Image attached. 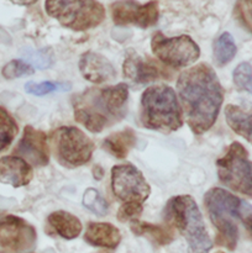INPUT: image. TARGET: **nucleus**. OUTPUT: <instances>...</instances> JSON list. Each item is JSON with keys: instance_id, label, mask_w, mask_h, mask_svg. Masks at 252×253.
Returning a JSON list of instances; mask_svg holds the SVG:
<instances>
[{"instance_id": "nucleus-1", "label": "nucleus", "mask_w": 252, "mask_h": 253, "mask_svg": "<svg viewBox=\"0 0 252 253\" xmlns=\"http://www.w3.org/2000/svg\"><path fill=\"white\" fill-rule=\"evenodd\" d=\"M177 90L190 130L195 135L210 130L224 101V90L214 69L207 63L188 68L178 78Z\"/></svg>"}, {"instance_id": "nucleus-2", "label": "nucleus", "mask_w": 252, "mask_h": 253, "mask_svg": "<svg viewBox=\"0 0 252 253\" xmlns=\"http://www.w3.org/2000/svg\"><path fill=\"white\" fill-rule=\"evenodd\" d=\"M127 100L128 86L124 83L88 88L73 96L74 119L90 132H101L125 118Z\"/></svg>"}, {"instance_id": "nucleus-3", "label": "nucleus", "mask_w": 252, "mask_h": 253, "mask_svg": "<svg viewBox=\"0 0 252 253\" xmlns=\"http://www.w3.org/2000/svg\"><path fill=\"white\" fill-rule=\"evenodd\" d=\"M210 221L217 230V244L234 251L239 240L237 222L252 237V207L221 188L208 190L204 197Z\"/></svg>"}, {"instance_id": "nucleus-4", "label": "nucleus", "mask_w": 252, "mask_h": 253, "mask_svg": "<svg viewBox=\"0 0 252 253\" xmlns=\"http://www.w3.org/2000/svg\"><path fill=\"white\" fill-rule=\"evenodd\" d=\"M140 123L148 130L169 133L182 127L183 119L175 91L168 85H153L141 96Z\"/></svg>"}, {"instance_id": "nucleus-5", "label": "nucleus", "mask_w": 252, "mask_h": 253, "mask_svg": "<svg viewBox=\"0 0 252 253\" xmlns=\"http://www.w3.org/2000/svg\"><path fill=\"white\" fill-rule=\"evenodd\" d=\"M166 219L172 222L188 244V253H208L212 242L202 212L190 195H178L168 200Z\"/></svg>"}, {"instance_id": "nucleus-6", "label": "nucleus", "mask_w": 252, "mask_h": 253, "mask_svg": "<svg viewBox=\"0 0 252 253\" xmlns=\"http://www.w3.org/2000/svg\"><path fill=\"white\" fill-rule=\"evenodd\" d=\"M46 12L62 26L73 31H85L103 22L104 6L96 0H46Z\"/></svg>"}, {"instance_id": "nucleus-7", "label": "nucleus", "mask_w": 252, "mask_h": 253, "mask_svg": "<svg viewBox=\"0 0 252 253\" xmlns=\"http://www.w3.org/2000/svg\"><path fill=\"white\" fill-rule=\"evenodd\" d=\"M219 180L239 194L252 199V161L240 142H232L226 153L216 161Z\"/></svg>"}, {"instance_id": "nucleus-8", "label": "nucleus", "mask_w": 252, "mask_h": 253, "mask_svg": "<svg viewBox=\"0 0 252 253\" xmlns=\"http://www.w3.org/2000/svg\"><path fill=\"white\" fill-rule=\"evenodd\" d=\"M54 153L61 166L76 168L90 161L94 152V143L78 127L62 126L53 133Z\"/></svg>"}, {"instance_id": "nucleus-9", "label": "nucleus", "mask_w": 252, "mask_h": 253, "mask_svg": "<svg viewBox=\"0 0 252 253\" xmlns=\"http://www.w3.org/2000/svg\"><path fill=\"white\" fill-rule=\"evenodd\" d=\"M151 48L163 64L172 68L190 66L200 56L199 46L187 35L166 37L162 32H156L151 40Z\"/></svg>"}, {"instance_id": "nucleus-10", "label": "nucleus", "mask_w": 252, "mask_h": 253, "mask_svg": "<svg viewBox=\"0 0 252 253\" xmlns=\"http://www.w3.org/2000/svg\"><path fill=\"white\" fill-rule=\"evenodd\" d=\"M111 189L123 205H142L151 194V188L142 173L132 165L114 166Z\"/></svg>"}, {"instance_id": "nucleus-11", "label": "nucleus", "mask_w": 252, "mask_h": 253, "mask_svg": "<svg viewBox=\"0 0 252 253\" xmlns=\"http://www.w3.org/2000/svg\"><path fill=\"white\" fill-rule=\"evenodd\" d=\"M37 235L34 226L15 215L0 211V253H22L32 250Z\"/></svg>"}, {"instance_id": "nucleus-12", "label": "nucleus", "mask_w": 252, "mask_h": 253, "mask_svg": "<svg viewBox=\"0 0 252 253\" xmlns=\"http://www.w3.org/2000/svg\"><path fill=\"white\" fill-rule=\"evenodd\" d=\"M158 15V5L156 1L141 5L132 0H123L111 5V17L119 26L135 25L141 29H147L156 25Z\"/></svg>"}, {"instance_id": "nucleus-13", "label": "nucleus", "mask_w": 252, "mask_h": 253, "mask_svg": "<svg viewBox=\"0 0 252 253\" xmlns=\"http://www.w3.org/2000/svg\"><path fill=\"white\" fill-rule=\"evenodd\" d=\"M15 153L35 167H44L49 162V152L47 146V137L42 131L32 126H26Z\"/></svg>"}, {"instance_id": "nucleus-14", "label": "nucleus", "mask_w": 252, "mask_h": 253, "mask_svg": "<svg viewBox=\"0 0 252 253\" xmlns=\"http://www.w3.org/2000/svg\"><path fill=\"white\" fill-rule=\"evenodd\" d=\"M124 76L136 84H147L165 77L166 72L156 62L142 57L130 49L126 53L123 66Z\"/></svg>"}, {"instance_id": "nucleus-15", "label": "nucleus", "mask_w": 252, "mask_h": 253, "mask_svg": "<svg viewBox=\"0 0 252 253\" xmlns=\"http://www.w3.org/2000/svg\"><path fill=\"white\" fill-rule=\"evenodd\" d=\"M79 71L84 79L94 84L108 83L115 79L116 72L113 64L101 54L86 52L79 59Z\"/></svg>"}, {"instance_id": "nucleus-16", "label": "nucleus", "mask_w": 252, "mask_h": 253, "mask_svg": "<svg viewBox=\"0 0 252 253\" xmlns=\"http://www.w3.org/2000/svg\"><path fill=\"white\" fill-rule=\"evenodd\" d=\"M32 168L20 157L5 156L0 158V182L14 188L27 185L32 179Z\"/></svg>"}, {"instance_id": "nucleus-17", "label": "nucleus", "mask_w": 252, "mask_h": 253, "mask_svg": "<svg viewBox=\"0 0 252 253\" xmlns=\"http://www.w3.org/2000/svg\"><path fill=\"white\" fill-rule=\"evenodd\" d=\"M84 240L91 246L114 250L120 244L121 234L119 229L109 222H89Z\"/></svg>"}, {"instance_id": "nucleus-18", "label": "nucleus", "mask_w": 252, "mask_h": 253, "mask_svg": "<svg viewBox=\"0 0 252 253\" xmlns=\"http://www.w3.org/2000/svg\"><path fill=\"white\" fill-rule=\"evenodd\" d=\"M49 227L57 235L66 240H73L79 236L82 231V222L78 217L72 215L71 212L58 210L49 214L47 219Z\"/></svg>"}, {"instance_id": "nucleus-19", "label": "nucleus", "mask_w": 252, "mask_h": 253, "mask_svg": "<svg viewBox=\"0 0 252 253\" xmlns=\"http://www.w3.org/2000/svg\"><path fill=\"white\" fill-rule=\"evenodd\" d=\"M225 119L232 131L252 145V111H245L236 105L225 108Z\"/></svg>"}, {"instance_id": "nucleus-20", "label": "nucleus", "mask_w": 252, "mask_h": 253, "mask_svg": "<svg viewBox=\"0 0 252 253\" xmlns=\"http://www.w3.org/2000/svg\"><path fill=\"white\" fill-rule=\"evenodd\" d=\"M136 145V133L132 128H125L123 131L113 133L103 142L104 150L116 158H125L131 148Z\"/></svg>"}, {"instance_id": "nucleus-21", "label": "nucleus", "mask_w": 252, "mask_h": 253, "mask_svg": "<svg viewBox=\"0 0 252 253\" xmlns=\"http://www.w3.org/2000/svg\"><path fill=\"white\" fill-rule=\"evenodd\" d=\"M131 231L136 236L147 237L150 241H152L156 245H160V246L170 244L173 239H174L172 230L168 229V227L160 226V225H152L148 224V222L138 221V220L131 221Z\"/></svg>"}, {"instance_id": "nucleus-22", "label": "nucleus", "mask_w": 252, "mask_h": 253, "mask_svg": "<svg viewBox=\"0 0 252 253\" xmlns=\"http://www.w3.org/2000/svg\"><path fill=\"white\" fill-rule=\"evenodd\" d=\"M236 52V44H235L234 39L229 32H224L222 35H220L219 39L215 41L214 57L215 62L219 67L230 63L234 59Z\"/></svg>"}, {"instance_id": "nucleus-23", "label": "nucleus", "mask_w": 252, "mask_h": 253, "mask_svg": "<svg viewBox=\"0 0 252 253\" xmlns=\"http://www.w3.org/2000/svg\"><path fill=\"white\" fill-rule=\"evenodd\" d=\"M19 132V126L11 115L0 106V153L6 150Z\"/></svg>"}, {"instance_id": "nucleus-24", "label": "nucleus", "mask_w": 252, "mask_h": 253, "mask_svg": "<svg viewBox=\"0 0 252 253\" xmlns=\"http://www.w3.org/2000/svg\"><path fill=\"white\" fill-rule=\"evenodd\" d=\"M72 84L67 82H42V83H34L30 82L25 85V90L32 95L42 96L49 93H63L71 89Z\"/></svg>"}, {"instance_id": "nucleus-25", "label": "nucleus", "mask_w": 252, "mask_h": 253, "mask_svg": "<svg viewBox=\"0 0 252 253\" xmlns=\"http://www.w3.org/2000/svg\"><path fill=\"white\" fill-rule=\"evenodd\" d=\"M83 205L86 209L90 210L91 212H94L95 215H99V216H104V215L108 214V203L101 197L100 193L98 190L93 189V188H89L84 193Z\"/></svg>"}, {"instance_id": "nucleus-26", "label": "nucleus", "mask_w": 252, "mask_h": 253, "mask_svg": "<svg viewBox=\"0 0 252 253\" xmlns=\"http://www.w3.org/2000/svg\"><path fill=\"white\" fill-rule=\"evenodd\" d=\"M234 83L241 90H247L252 94V67L247 62H242L235 68Z\"/></svg>"}, {"instance_id": "nucleus-27", "label": "nucleus", "mask_w": 252, "mask_h": 253, "mask_svg": "<svg viewBox=\"0 0 252 253\" xmlns=\"http://www.w3.org/2000/svg\"><path fill=\"white\" fill-rule=\"evenodd\" d=\"M235 17L245 30L252 34V0H237Z\"/></svg>"}, {"instance_id": "nucleus-28", "label": "nucleus", "mask_w": 252, "mask_h": 253, "mask_svg": "<svg viewBox=\"0 0 252 253\" xmlns=\"http://www.w3.org/2000/svg\"><path fill=\"white\" fill-rule=\"evenodd\" d=\"M34 72L31 64L26 63L21 59H14L2 68V76L6 79H14L22 76H31L34 74Z\"/></svg>"}, {"instance_id": "nucleus-29", "label": "nucleus", "mask_w": 252, "mask_h": 253, "mask_svg": "<svg viewBox=\"0 0 252 253\" xmlns=\"http://www.w3.org/2000/svg\"><path fill=\"white\" fill-rule=\"evenodd\" d=\"M26 57H29L31 63L40 69L49 68L54 62L53 53L47 48L40 49V51L30 52V53L26 54Z\"/></svg>"}, {"instance_id": "nucleus-30", "label": "nucleus", "mask_w": 252, "mask_h": 253, "mask_svg": "<svg viewBox=\"0 0 252 253\" xmlns=\"http://www.w3.org/2000/svg\"><path fill=\"white\" fill-rule=\"evenodd\" d=\"M141 212H142V205H123L119 209L118 219L121 222L133 221V220H137Z\"/></svg>"}, {"instance_id": "nucleus-31", "label": "nucleus", "mask_w": 252, "mask_h": 253, "mask_svg": "<svg viewBox=\"0 0 252 253\" xmlns=\"http://www.w3.org/2000/svg\"><path fill=\"white\" fill-rule=\"evenodd\" d=\"M11 2L16 5H32L37 1V0H10Z\"/></svg>"}, {"instance_id": "nucleus-32", "label": "nucleus", "mask_w": 252, "mask_h": 253, "mask_svg": "<svg viewBox=\"0 0 252 253\" xmlns=\"http://www.w3.org/2000/svg\"><path fill=\"white\" fill-rule=\"evenodd\" d=\"M216 253H224V252H216Z\"/></svg>"}]
</instances>
